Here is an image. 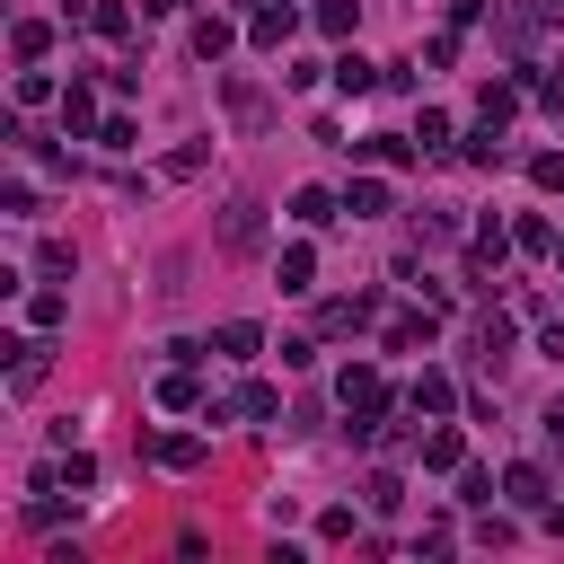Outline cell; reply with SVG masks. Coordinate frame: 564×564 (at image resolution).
<instances>
[{
    "label": "cell",
    "instance_id": "14",
    "mask_svg": "<svg viewBox=\"0 0 564 564\" xmlns=\"http://www.w3.org/2000/svg\"><path fill=\"white\" fill-rule=\"evenodd\" d=\"M450 397H459V388H450L441 371H423V380H414V414H450Z\"/></svg>",
    "mask_w": 564,
    "mask_h": 564
},
{
    "label": "cell",
    "instance_id": "24",
    "mask_svg": "<svg viewBox=\"0 0 564 564\" xmlns=\"http://www.w3.org/2000/svg\"><path fill=\"white\" fill-rule=\"evenodd\" d=\"M476 106H485V124H503V115L521 106V89H512V80H485V98H476Z\"/></svg>",
    "mask_w": 564,
    "mask_h": 564
},
{
    "label": "cell",
    "instance_id": "12",
    "mask_svg": "<svg viewBox=\"0 0 564 564\" xmlns=\"http://www.w3.org/2000/svg\"><path fill=\"white\" fill-rule=\"evenodd\" d=\"M44 44H53L44 18H18V27H10V53H18V62H44Z\"/></svg>",
    "mask_w": 564,
    "mask_h": 564
},
{
    "label": "cell",
    "instance_id": "31",
    "mask_svg": "<svg viewBox=\"0 0 564 564\" xmlns=\"http://www.w3.org/2000/svg\"><path fill=\"white\" fill-rule=\"evenodd\" d=\"M538 98H547V106H564V62H555L547 80H538Z\"/></svg>",
    "mask_w": 564,
    "mask_h": 564
},
{
    "label": "cell",
    "instance_id": "16",
    "mask_svg": "<svg viewBox=\"0 0 564 564\" xmlns=\"http://www.w3.org/2000/svg\"><path fill=\"white\" fill-rule=\"evenodd\" d=\"M362 503H371V512H406V485H397V476H388V467H380V476H371V485H362Z\"/></svg>",
    "mask_w": 564,
    "mask_h": 564
},
{
    "label": "cell",
    "instance_id": "32",
    "mask_svg": "<svg viewBox=\"0 0 564 564\" xmlns=\"http://www.w3.org/2000/svg\"><path fill=\"white\" fill-rule=\"evenodd\" d=\"M168 10H177V0H141V18H168Z\"/></svg>",
    "mask_w": 564,
    "mask_h": 564
},
{
    "label": "cell",
    "instance_id": "28",
    "mask_svg": "<svg viewBox=\"0 0 564 564\" xmlns=\"http://www.w3.org/2000/svg\"><path fill=\"white\" fill-rule=\"evenodd\" d=\"M512 247H529V256H555V230H547V221H521V230H512Z\"/></svg>",
    "mask_w": 564,
    "mask_h": 564
},
{
    "label": "cell",
    "instance_id": "15",
    "mask_svg": "<svg viewBox=\"0 0 564 564\" xmlns=\"http://www.w3.org/2000/svg\"><path fill=\"white\" fill-rule=\"evenodd\" d=\"M239 414H247V423H273V414H282V397H273L265 380H247V388H239Z\"/></svg>",
    "mask_w": 564,
    "mask_h": 564
},
{
    "label": "cell",
    "instance_id": "17",
    "mask_svg": "<svg viewBox=\"0 0 564 564\" xmlns=\"http://www.w3.org/2000/svg\"><path fill=\"white\" fill-rule=\"evenodd\" d=\"M80 27H89V36H124L132 18H124V0H89V18H80Z\"/></svg>",
    "mask_w": 564,
    "mask_h": 564
},
{
    "label": "cell",
    "instance_id": "11",
    "mask_svg": "<svg viewBox=\"0 0 564 564\" xmlns=\"http://www.w3.org/2000/svg\"><path fill=\"white\" fill-rule=\"evenodd\" d=\"M292 221L326 230V221H335V194H326V185H300V194H292Z\"/></svg>",
    "mask_w": 564,
    "mask_h": 564
},
{
    "label": "cell",
    "instance_id": "7",
    "mask_svg": "<svg viewBox=\"0 0 564 564\" xmlns=\"http://www.w3.org/2000/svg\"><path fill=\"white\" fill-rule=\"evenodd\" d=\"M503 493H512L521 512H547V467H512V476H503Z\"/></svg>",
    "mask_w": 564,
    "mask_h": 564
},
{
    "label": "cell",
    "instance_id": "22",
    "mask_svg": "<svg viewBox=\"0 0 564 564\" xmlns=\"http://www.w3.org/2000/svg\"><path fill=\"white\" fill-rule=\"evenodd\" d=\"M159 467H203V441H194V433H168V441H159Z\"/></svg>",
    "mask_w": 564,
    "mask_h": 564
},
{
    "label": "cell",
    "instance_id": "18",
    "mask_svg": "<svg viewBox=\"0 0 564 564\" xmlns=\"http://www.w3.org/2000/svg\"><path fill=\"white\" fill-rule=\"evenodd\" d=\"M388 344H397V352H406V344H433V309H406V318L388 326Z\"/></svg>",
    "mask_w": 564,
    "mask_h": 564
},
{
    "label": "cell",
    "instance_id": "30",
    "mask_svg": "<svg viewBox=\"0 0 564 564\" xmlns=\"http://www.w3.org/2000/svg\"><path fill=\"white\" fill-rule=\"evenodd\" d=\"M62 309H70L62 292H36V300H27V318H36V326H62Z\"/></svg>",
    "mask_w": 564,
    "mask_h": 564
},
{
    "label": "cell",
    "instance_id": "27",
    "mask_svg": "<svg viewBox=\"0 0 564 564\" xmlns=\"http://www.w3.org/2000/svg\"><path fill=\"white\" fill-rule=\"evenodd\" d=\"M467 168H503V141H493V124L467 132Z\"/></svg>",
    "mask_w": 564,
    "mask_h": 564
},
{
    "label": "cell",
    "instance_id": "23",
    "mask_svg": "<svg viewBox=\"0 0 564 564\" xmlns=\"http://www.w3.org/2000/svg\"><path fill=\"white\" fill-rule=\"evenodd\" d=\"M352 18H362V0H318V27L326 36H352Z\"/></svg>",
    "mask_w": 564,
    "mask_h": 564
},
{
    "label": "cell",
    "instance_id": "1",
    "mask_svg": "<svg viewBox=\"0 0 564 564\" xmlns=\"http://www.w3.org/2000/svg\"><path fill=\"white\" fill-rule=\"evenodd\" d=\"M335 397H344L352 414H388V380H380L371 362H344V371H335Z\"/></svg>",
    "mask_w": 564,
    "mask_h": 564
},
{
    "label": "cell",
    "instance_id": "8",
    "mask_svg": "<svg viewBox=\"0 0 564 564\" xmlns=\"http://www.w3.org/2000/svg\"><path fill=\"white\" fill-rule=\"evenodd\" d=\"M380 80H388V70H371L362 53H344V62H335V89H344V98H371Z\"/></svg>",
    "mask_w": 564,
    "mask_h": 564
},
{
    "label": "cell",
    "instance_id": "19",
    "mask_svg": "<svg viewBox=\"0 0 564 564\" xmlns=\"http://www.w3.org/2000/svg\"><path fill=\"white\" fill-rule=\"evenodd\" d=\"M459 459H467L459 433H423V467H459Z\"/></svg>",
    "mask_w": 564,
    "mask_h": 564
},
{
    "label": "cell",
    "instance_id": "29",
    "mask_svg": "<svg viewBox=\"0 0 564 564\" xmlns=\"http://www.w3.org/2000/svg\"><path fill=\"white\" fill-rule=\"evenodd\" d=\"M529 177H538L547 194H564V151H538V159H529Z\"/></svg>",
    "mask_w": 564,
    "mask_h": 564
},
{
    "label": "cell",
    "instance_id": "21",
    "mask_svg": "<svg viewBox=\"0 0 564 564\" xmlns=\"http://www.w3.org/2000/svg\"><path fill=\"white\" fill-rule=\"evenodd\" d=\"M159 406H203V380H194V371H168V380H159Z\"/></svg>",
    "mask_w": 564,
    "mask_h": 564
},
{
    "label": "cell",
    "instance_id": "9",
    "mask_svg": "<svg viewBox=\"0 0 564 564\" xmlns=\"http://www.w3.org/2000/svg\"><path fill=\"white\" fill-rule=\"evenodd\" d=\"M89 124H98V89H80V80H70V98H62V132L80 141Z\"/></svg>",
    "mask_w": 564,
    "mask_h": 564
},
{
    "label": "cell",
    "instance_id": "26",
    "mask_svg": "<svg viewBox=\"0 0 564 564\" xmlns=\"http://www.w3.org/2000/svg\"><path fill=\"white\" fill-rule=\"evenodd\" d=\"M221 98H230V115H239V124H265V98H256V89H247V80H230V89H221Z\"/></svg>",
    "mask_w": 564,
    "mask_h": 564
},
{
    "label": "cell",
    "instance_id": "6",
    "mask_svg": "<svg viewBox=\"0 0 564 564\" xmlns=\"http://www.w3.org/2000/svg\"><path fill=\"white\" fill-rule=\"evenodd\" d=\"M282 292H318V247H282Z\"/></svg>",
    "mask_w": 564,
    "mask_h": 564
},
{
    "label": "cell",
    "instance_id": "2",
    "mask_svg": "<svg viewBox=\"0 0 564 564\" xmlns=\"http://www.w3.org/2000/svg\"><path fill=\"white\" fill-rule=\"evenodd\" d=\"M512 344H521V326H512V318H493V309L476 318V362H485V371H493V362H512Z\"/></svg>",
    "mask_w": 564,
    "mask_h": 564
},
{
    "label": "cell",
    "instance_id": "5",
    "mask_svg": "<svg viewBox=\"0 0 564 564\" xmlns=\"http://www.w3.org/2000/svg\"><path fill=\"white\" fill-rule=\"evenodd\" d=\"M371 318H380V300L362 292V300H326V318H318V326H326V335H362Z\"/></svg>",
    "mask_w": 564,
    "mask_h": 564
},
{
    "label": "cell",
    "instance_id": "25",
    "mask_svg": "<svg viewBox=\"0 0 564 564\" xmlns=\"http://www.w3.org/2000/svg\"><path fill=\"white\" fill-rule=\"evenodd\" d=\"M10 352H18L10 380H18V388H36V380H44V344H10Z\"/></svg>",
    "mask_w": 564,
    "mask_h": 564
},
{
    "label": "cell",
    "instance_id": "13",
    "mask_svg": "<svg viewBox=\"0 0 564 564\" xmlns=\"http://www.w3.org/2000/svg\"><path fill=\"white\" fill-rule=\"evenodd\" d=\"M344 211H352V221H371V211H388V185H380V177H362V185H344Z\"/></svg>",
    "mask_w": 564,
    "mask_h": 564
},
{
    "label": "cell",
    "instance_id": "10",
    "mask_svg": "<svg viewBox=\"0 0 564 564\" xmlns=\"http://www.w3.org/2000/svg\"><path fill=\"white\" fill-rule=\"evenodd\" d=\"M230 44H239V27H230V18H194V53H203V62H221Z\"/></svg>",
    "mask_w": 564,
    "mask_h": 564
},
{
    "label": "cell",
    "instance_id": "33",
    "mask_svg": "<svg viewBox=\"0 0 564 564\" xmlns=\"http://www.w3.org/2000/svg\"><path fill=\"white\" fill-rule=\"evenodd\" d=\"M555 265H564V239H555Z\"/></svg>",
    "mask_w": 564,
    "mask_h": 564
},
{
    "label": "cell",
    "instance_id": "4",
    "mask_svg": "<svg viewBox=\"0 0 564 564\" xmlns=\"http://www.w3.org/2000/svg\"><path fill=\"white\" fill-rule=\"evenodd\" d=\"M256 239H265V221H256V203H230V211H221V247H230V256H247Z\"/></svg>",
    "mask_w": 564,
    "mask_h": 564
},
{
    "label": "cell",
    "instance_id": "3",
    "mask_svg": "<svg viewBox=\"0 0 564 564\" xmlns=\"http://www.w3.org/2000/svg\"><path fill=\"white\" fill-rule=\"evenodd\" d=\"M292 27H300V10H292V0H282V10H273V0H265V10L247 18V36H256L265 53H273V44H292Z\"/></svg>",
    "mask_w": 564,
    "mask_h": 564
},
{
    "label": "cell",
    "instance_id": "20",
    "mask_svg": "<svg viewBox=\"0 0 564 564\" xmlns=\"http://www.w3.org/2000/svg\"><path fill=\"white\" fill-rule=\"evenodd\" d=\"M256 344H265V326H247V318H230V326H221V352H230V362H247Z\"/></svg>",
    "mask_w": 564,
    "mask_h": 564
}]
</instances>
